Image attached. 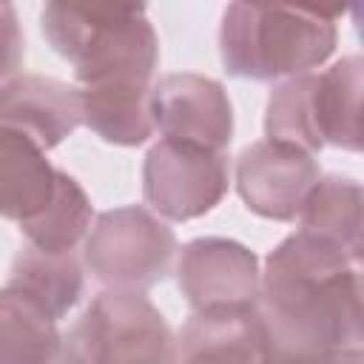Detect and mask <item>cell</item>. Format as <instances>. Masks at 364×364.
I'll use <instances>...</instances> for the list:
<instances>
[{
    "label": "cell",
    "mask_w": 364,
    "mask_h": 364,
    "mask_svg": "<svg viewBox=\"0 0 364 364\" xmlns=\"http://www.w3.org/2000/svg\"><path fill=\"white\" fill-rule=\"evenodd\" d=\"M256 316L273 358H313L358 350L361 264L336 247L293 230L262 264Z\"/></svg>",
    "instance_id": "6da1fadb"
},
{
    "label": "cell",
    "mask_w": 364,
    "mask_h": 364,
    "mask_svg": "<svg viewBox=\"0 0 364 364\" xmlns=\"http://www.w3.org/2000/svg\"><path fill=\"white\" fill-rule=\"evenodd\" d=\"M338 14L304 6L230 3L219 23V57L230 77L284 82L324 68L338 46Z\"/></svg>",
    "instance_id": "7a4b0ae2"
},
{
    "label": "cell",
    "mask_w": 364,
    "mask_h": 364,
    "mask_svg": "<svg viewBox=\"0 0 364 364\" xmlns=\"http://www.w3.org/2000/svg\"><path fill=\"white\" fill-rule=\"evenodd\" d=\"M40 31L74 68L77 85L151 82L159 65V37L145 6L46 3Z\"/></svg>",
    "instance_id": "3957f363"
},
{
    "label": "cell",
    "mask_w": 364,
    "mask_h": 364,
    "mask_svg": "<svg viewBox=\"0 0 364 364\" xmlns=\"http://www.w3.org/2000/svg\"><path fill=\"white\" fill-rule=\"evenodd\" d=\"M176 233L145 205H122L94 216L82 262L105 290L145 293L171 273Z\"/></svg>",
    "instance_id": "277c9868"
},
{
    "label": "cell",
    "mask_w": 364,
    "mask_h": 364,
    "mask_svg": "<svg viewBox=\"0 0 364 364\" xmlns=\"http://www.w3.org/2000/svg\"><path fill=\"white\" fill-rule=\"evenodd\" d=\"M65 341L85 364H176V336L145 293L102 290Z\"/></svg>",
    "instance_id": "5b68a950"
},
{
    "label": "cell",
    "mask_w": 364,
    "mask_h": 364,
    "mask_svg": "<svg viewBox=\"0 0 364 364\" xmlns=\"http://www.w3.org/2000/svg\"><path fill=\"white\" fill-rule=\"evenodd\" d=\"M230 188L225 154L159 139L142 162V199L162 222H191L210 213Z\"/></svg>",
    "instance_id": "8992f818"
},
{
    "label": "cell",
    "mask_w": 364,
    "mask_h": 364,
    "mask_svg": "<svg viewBox=\"0 0 364 364\" xmlns=\"http://www.w3.org/2000/svg\"><path fill=\"white\" fill-rule=\"evenodd\" d=\"M176 282L193 313L253 310L262 284V264L250 247L225 236H199L182 245Z\"/></svg>",
    "instance_id": "52a82bcc"
},
{
    "label": "cell",
    "mask_w": 364,
    "mask_h": 364,
    "mask_svg": "<svg viewBox=\"0 0 364 364\" xmlns=\"http://www.w3.org/2000/svg\"><path fill=\"white\" fill-rule=\"evenodd\" d=\"M154 131L171 142L225 154L233 139V105L222 82L179 71L151 82Z\"/></svg>",
    "instance_id": "ba28073f"
},
{
    "label": "cell",
    "mask_w": 364,
    "mask_h": 364,
    "mask_svg": "<svg viewBox=\"0 0 364 364\" xmlns=\"http://www.w3.org/2000/svg\"><path fill=\"white\" fill-rule=\"evenodd\" d=\"M321 179L318 159L293 145L259 139L233 165L236 193L245 208L270 222H296L307 193Z\"/></svg>",
    "instance_id": "9c48e42d"
},
{
    "label": "cell",
    "mask_w": 364,
    "mask_h": 364,
    "mask_svg": "<svg viewBox=\"0 0 364 364\" xmlns=\"http://www.w3.org/2000/svg\"><path fill=\"white\" fill-rule=\"evenodd\" d=\"M80 125L77 85L43 74H14L0 85V128L31 139L46 154L65 142Z\"/></svg>",
    "instance_id": "30bf717a"
},
{
    "label": "cell",
    "mask_w": 364,
    "mask_h": 364,
    "mask_svg": "<svg viewBox=\"0 0 364 364\" xmlns=\"http://www.w3.org/2000/svg\"><path fill=\"white\" fill-rule=\"evenodd\" d=\"M176 364H273L256 307L193 313L176 336Z\"/></svg>",
    "instance_id": "8fae6325"
},
{
    "label": "cell",
    "mask_w": 364,
    "mask_h": 364,
    "mask_svg": "<svg viewBox=\"0 0 364 364\" xmlns=\"http://www.w3.org/2000/svg\"><path fill=\"white\" fill-rule=\"evenodd\" d=\"M361 91L364 63L358 54H347L310 74V117L321 148L361 151Z\"/></svg>",
    "instance_id": "7c38bea8"
},
{
    "label": "cell",
    "mask_w": 364,
    "mask_h": 364,
    "mask_svg": "<svg viewBox=\"0 0 364 364\" xmlns=\"http://www.w3.org/2000/svg\"><path fill=\"white\" fill-rule=\"evenodd\" d=\"M60 168L31 139L0 128V219L23 228L54 199Z\"/></svg>",
    "instance_id": "4fadbf2b"
},
{
    "label": "cell",
    "mask_w": 364,
    "mask_h": 364,
    "mask_svg": "<svg viewBox=\"0 0 364 364\" xmlns=\"http://www.w3.org/2000/svg\"><path fill=\"white\" fill-rule=\"evenodd\" d=\"M82 125L117 148L145 145L156 131L151 119V82L77 85Z\"/></svg>",
    "instance_id": "5bb4252c"
},
{
    "label": "cell",
    "mask_w": 364,
    "mask_h": 364,
    "mask_svg": "<svg viewBox=\"0 0 364 364\" xmlns=\"http://www.w3.org/2000/svg\"><path fill=\"white\" fill-rule=\"evenodd\" d=\"M296 222L301 233L361 264V185L353 176L321 173Z\"/></svg>",
    "instance_id": "9a60e30c"
},
{
    "label": "cell",
    "mask_w": 364,
    "mask_h": 364,
    "mask_svg": "<svg viewBox=\"0 0 364 364\" xmlns=\"http://www.w3.org/2000/svg\"><path fill=\"white\" fill-rule=\"evenodd\" d=\"M6 287L31 299L60 324L80 304L85 290V273L74 253L51 256L26 245L11 259Z\"/></svg>",
    "instance_id": "2e32d148"
},
{
    "label": "cell",
    "mask_w": 364,
    "mask_h": 364,
    "mask_svg": "<svg viewBox=\"0 0 364 364\" xmlns=\"http://www.w3.org/2000/svg\"><path fill=\"white\" fill-rule=\"evenodd\" d=\"M60 347L57 321L23 293L0 287V364H51Z\"/></svg>",
    "instance_id": "e0dca14e"
},
{
    "label": "cell",
    "mask_w": 364,
    "mask_h": 364,
    "mask_svg": "<svg viewBox=\"0 0 364 364\" xmlns=\"http://www.w3.org/2000/svg\"><path fill=\"white\" fill-rule=\"evenodd\" d=\"M91 222H94V205L85 188L71 173L60 171L54 199L37 219L26 222L20 233L26 236L28 247L51 256H65L85 242Z\"/></svg>",
    "instance_id": "ac0fdd59"
},
{
    "label": "cell",
    "mask_w": 364,
    "mask_h": 364,
    "mask_svg": "<svg viewBox=\"0 0 364 364\" xmlns=\"http://www.w3.org/2000/svg\"><path fill=\"white\" fill-rule=\"evenodd\" d=\"M26 57V37L17 17V9L11 3H0V85L20 74Z\"/></svg>",
    "instance_id": "d6986e66"
},
{
    "label": "cell",
    "mask_w": 364,
    "mask_h": 364,
    "mask_svg": "<svg viewBox=\"0 0 364 364\" xmlns=\"http://www.w3.org/2000/svg\"><path fill=\"white\" fill-rule=\"evenodd\" d=\"M273 364H364V347L358 350H333L313 358H273Z\"/></svg>",
    "instance_id": "ffe728a7"
},
{
    "label": "cell",
    "mask_w": 364,
    "mask_h": 364,
    "mask_svg": "<svg viewBox=\"0 0 364 364\" xmlns=\"http://www.w3.org/2000/svg\"><path fill=\"white\" fill-rule=\"evenodd\" d=\"M51 364H85L82 358H80V353L65 341V336H63V347H60V353L54 355V361Z\"/></svg>",
    "instance_id": "44dd1931"
}]
</instances>
